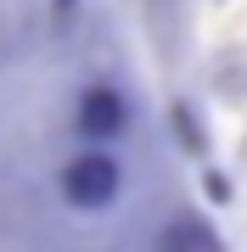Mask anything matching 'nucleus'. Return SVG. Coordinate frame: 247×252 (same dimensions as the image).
<instances>
[{"mask_svg":"<svg viewBox=\"0 0 247 252\" xmlns=\"http://www.w3.org/2000/svg\"><path fill=\"white\" fill-rule=\"evenodd\" d=\"M56 196L73 213H107L124 196V162L112 157V146H79L56 168Z\"/></svg>","mask_w":247,"mask_h":252,"instance_id":"f257e3e1","label":"nucleus"},{"mask_svg":"<svg viewBox=\"0 0 247 252\" xmlns=\"http://www.w3.org/2000/svg\"><path fill=\"white\" fill-rule=\"evenodd\" d=\"M68 124H73V140L79 146H112L129 135V95L118 84H84L68 107Z\"/></svg>","mask_w":247,"mask_h":252,"instance_id":"f03ea898","label":"nucleus"},{"mask_svg":"<svg viewBox=\"0 0 247 252\" xmlns=\"http://www.w3.org/2000/svg\"><path fill=\"white\" fill-rule=\"evenodd\" d=\"M174 124H180V135H185V146H191V152H202V129H197V118L185 112V107L174 112Z\"/></svg>","mask_w":247,"mask_h":252,"instance_id":"7ed1b4c3","label":"nucleus"}]
</instances>
